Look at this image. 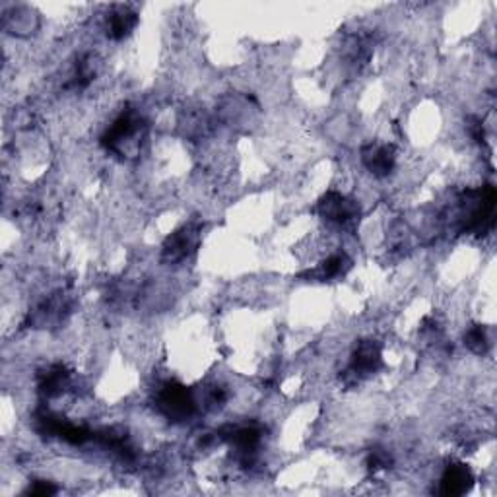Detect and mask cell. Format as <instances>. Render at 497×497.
Returning <instances> with one entry per match:
<instances>
[{
	"instance_id": "obj_1",
	"label": "cell",
	"mask_w": 497,
	"mask_h": 497,
	"mask_svg": "<svg viewBox=\"0 0 497 497\" xmlns=\"http://www.w3.org/2000/svg\"><path fill=\"white\" fill-rule=\"evenodd\" d=\"M146 139V121L136 109H126L105 131L101 144L109 152L117 154L126 160L139 157L142 152V142Z\"/></svg>"
},
{
	"instance_id": "obj_2",
	"label": "cell",
	"mask_w": 497,
	"mask_h": 497,
	"mask_svg": "<svg viewBox=\"0 0 497 497\" xmlns=\"http://www.w3.org/2000/svg\"><path fill=\"white\" fill-rule=\"evenodd\" d=\"M317 212L333 226L348 228L359 218V204L356 198L341 193V190H329L317 204Z\"/></svg>"
},
{
	"instance_id": "obj_3",
	"label": "cell",
	"mask_w": 497,
	"mask_h": 497,
	"mask_svg": "<svg viewBox=\"0 0 497 497\" xmlns=\"http://www.w3.org/2000/svg\"><path fill=\"white\" fill-rule=\"evenodd\" d=\"M157 406H160V410L167 418L187 420L193 416L196 400L183 385L165 383L157 390Z\"/></svg>"
},
{
	"instance_id": "obj_4",
	"label": "cell",
	"mask_w": 497,
	"mask_h": 497,
	"mask_svg": "<svg viewBox=\"0 0 497 497\" xmlns=\"http://www.w3.org/2000/svg\"><path fill=\"white\" fill-rule=\"evenodd\" d=\"M200 241V228L195 224L183 226L167 237L162 247V261L165 264H177L195 253Z\"/></svg>"
},
{
	"instance_id": "obj_5",
	"label": "cell",
	"mask_w": 497,
	"mask_h": 497,
	"mask_svg": "<svg viewBox=\"0 0 497 497\" xmlns=\"http://www.w3.org/2000/svg\"><path fill=\"white\" fill-rule=\"evenodd\" d=\"M362 162L367 167V172H372L373 177H389L395 172L397 165V150L393 144H377L372 142L364 146L362 150Z\"/></svg>"
},
{
	"instance_id": "obj_6",
	"label": "cell",
	"mask_w": 497,
	"mask_h": 497,
	"mask_svg": "<svg viewBox=\"0 0 497 497\" xmlns=\"http://www.w3.org/2000/svg\"><path fill=\"white\" fill-rule=\"evenodd\" d=\"M383 364V354H381V346L375 341H362L352 354L350 362V373L354 379H364L367 375H373L377 369Z\"/></svg>"
},
{
	"instance_id": "obj_7",
	"label": "cell",
	"mask_w": 497,
	"mask_h": 497,
	"mask_svg": "<svg viewBox=\"0 0 497 497\" xmlns=\"http://www.w3.org/2000/svg\"><path fill=\"white\" fill-rule=\"evenodd\" d=\"M136 24H139V16H136L131 8L113 6L108 18H105V31H108L109 39L121 41L132 34Z\"/></svg>"
},
{
	"instance_id": "obj_8",
	"label": "cell",
	"mask_w": 497,
	"mask_h": 497,
	"mask_svg": "<svg viewBox=\"0 0 497 497\" xmlns=\"http://www.w3.org/2000/svg\"><path fill=\"white\" fill-rule=\"evenodd\" d=\"M470 484H472V474L467 469V464L453 462L441 476L439 492L443 495H461L464 492H469Z\"/></svg>"
},
{
	"instance_id": "obj_9",
	"label": "cell",
	"mask_w": 497,
	"mask_h": 497,
	"mask_svg": "<svg viewBox=\"0 0 497 497\" xmlns=\"http://www.w3.org/2000/svg\"><path fill=\"white\" fill-rule=\"evenodd\" d=\"M464 344H467L472 352L484 354L488 350V336H485V331L480 325H476L464 334Z\"/></svg>"
},
{
	"instance_id": "obj_10",
	"label": "cell",
	"mask_w": 497,
	"mask_h": 497,
	"mask_svg": "<svg viewBox=\"0 0 497 497\" xmlns=\"http://www.w3.org/2000/svg\"><path fill=\"white\" fill-rule=\"evenodd\" d=\"M28 493L29 495H52V493H57V488L47 480H37L34 485H29Z\"/></svg>"
}]
</instances>
